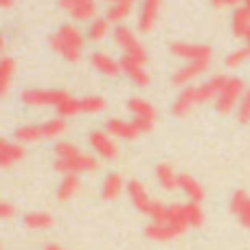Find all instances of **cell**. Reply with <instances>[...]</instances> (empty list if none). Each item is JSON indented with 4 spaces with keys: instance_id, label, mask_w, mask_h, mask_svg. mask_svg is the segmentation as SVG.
<instances>
[{
    "instance_id": "obj_1",
    "label": "cell",
    "mask_w": 250,
    "mask_h": 250,
    "mask_svg": "<svg viewBox=\"0 0 250 250\" xmlns=\"http://www.w3.org/2000/svg\"><path fill=\"white\" fill-rule=\"evenodd\" d=\"M224 82H226V75H213L207 82H198V83H193V86L182 88V92L171 104V114H176V117H187V114L193 108H198V105L215 101L222 86H224Z\"/></svg>"
},
{
    "instance_id": "obj_2",
    "label": "cell",
    "mask_w": 250,
    "mask_h": 250,
    "mask_svg": "<svg viewBox=\"0 0 250 250\" xmlns=\"http://www.w3.org/2000/svg\"><path fill=\"white\" fill-rule=\"evenodd\" d=\"M189 220H187V207L185 204H169L167 215L163 220H151L145 226V235L151 242H171L189 230Z\"/></svg>"
},
{
    "instance_id": "obj_3",
    "label": "cell",
    "mask_w": 250,
    "mask_h": 250,
    "mask_svg": "<svg viewBox=\"0 0 250 250\" xmlns=\"http://www.w3.org/2000/svg\"><path fill=\"white\" fill-rule=\"evenodd\" d=\"M55 169L64 176L68 173H92L99 169V160L97 156H90L86 151H82L75 143L60 141L55 143Z\"/></svg>"
},
{
    "instance_id": "obj_4",
    "label": "cell",
    "mask_w": 250,
    "mask_h": 250,
    "mask_svg": "<svg viewBox=\"0 0 250 250\" xmlns=\"http://www.w3.org/2000/svg\"><path fill=\"white\" fill-rule=\"evenodd\" d=\"M51 48L62 57V60L70 62H79L83 57V48H86V31H82L77 24H66L57 26L51 35Z\"/></svg>"
},
{
    "instance_id": "obj_5",
    "label": "cell",
    "mask_w": 250,
    "mask_h": 250,
    "mask_svg": "<svg viewBox=\"0 0 250 250\" xmlns=\"http://www.w3.org/2000/svg\"><path fill=\"white\" fill-rule=\"evenodd\" d=\"M66 132V119L64 117H55L48 119L44 123H29V125H20L13 132V138L22 145L29 143H40V141H53V138L62 136Z\"/></svg>"
},
{
    "instance_id": "obj_6",
    "label": "cell",
    "mask_w": 250,
    "mask_h": 250,
    "mask_svg": "<svg viewBox=\"0 0 250 250\" xmlns=\"http://www.w3.org/2000/svg\"><path fill=\"white\" fill-rule=\"evenodd\" d=\"M127 195L129 202L134 204L136 211H141L143 215L151 217V220H163L167 215V204H163L160 200H154L149 195V191L145 189V185L138 180H129L127 182Z\"/></svg>"
},
{
    "instance_id": "obj_7",
    "label": "cell",
    "mask_w": 250,
    "mask_h": 250,
    "mask_svg": "<svg viewBox=\"0 0 250 250\" xmlns=\"http://www.w3.org/2000/svg\"><path fill=\"white\" fill-rule=\"evenodd\" d=\"M70 92L60 90V88H26L20 92V101L26 108H60Z\"/></svg>"
},
{
    "instance_id": "obj_8",
    "label": "cell",
    "mask_w": 250,
    "mask_h": 250,
    "mask_svg": "<svg viewBox=\"0 0 250 250\" xmlns=\"http://www.w3.org/2000/svg\"><path fill=\"white\" fill-rule=\"evenodd\" d=\"M246 90H248V88H246V83H244L242 77H226L224 86H222L220 95H217V99H215L217 112H220V114L235 112Z\"/></svg>"
},
{
    "instance_id": "obj_9",
    "label": "cell",
    "mask_w": 250,
    "mask_h": 250,
    "mask_svg": "<svg viewBox=\"0 0 250 250\" xmlns=\"http://www.w3.org/2000/svg\"><path fill=\"white\" fill-rule=\"evenodd\" d=\"M112 40H114V44H117V46L123 51V55L134 57V60L145 62V64H147V48L143 46L141 40H138V35L134 33L129 26L117 24V26H114V31H112Z\"/></svg>"
},
{
    "instance_id": "obj_10",
    "label": "cell",
    "mask_w": 250,
    "mask_h": 250,
    "mask_svg": "<svg viewBox=\"0 0 250 250\" xmlns=\"http://www.w3.org/2000/svg\"><path fill=\"white\" fill-rule=\"evenodd\" d=\"M171 53L185 62H207L208 64L213 60V48L200 42H173Z\"/></svg>"
},
{
    "instance_id": "obj_11",
    "label": "cell",
    "mask_w": 250,
    "mask_h": 250,
    "mask_svg": "<svg viewBox=\"0 0 250 250\" xmlns=\"http://www.w3.org/2000/svg\"><path fill=\"white\" fill-rule=\"evenodd\" d=\"M60 9L68 13L75 22H90L99 13L97 0H60Z\"/></svg>"
},
{
    "instance_id": "obj_12",
    "label": "cell",
    "mask_w": 250,
    "mask_h": 250,
    "mask_svg": "<svg viewBox=\"0 0 250 250\" xmlns=\"http://www.w3.org/2000/svg\"><path fill=\"white\" fill-rule=\"evenodd\" d=\"M88 143H90L95 156L101 160H114L119 156L117 141H114V136H110L105 129H92V132L88 134Z\"/></svg>"
},
{
    "instance_id": "obj_13",
    "label": "cell",
    "mask_w": 250,
    "mask_h": 250,
    "mask_svg": "<svg viewBox=\"0 0 250 250\" xmlns=\"http://www.w3.org/2000/svg\"><path fill=\"white\" fill-rule=\"evenodd\" d=\"M208 64L207 62H185L180 68H176V73L171 75V83L173 86H180V88H187V86H193V83L200 82L204 73H207Z\"/></svg>"
},
{
    "instance_id": "obj_14",
    "label": "cell",
    "mask_w": 250,
    "mask_h": 250,
    "mask_svg": "<svg viewBox=\"0 0 250 250\" xmlns=\"http://www.w3.org/2000/svg\"><path fill=\"white\" fill-rule=\"evenodd\" d=\"M160 9H163V0H141L136 16V26L141 33H149L158 24Z\"/></svg>"
},
{
    "instance_id": "obj_15",
    "label": "cell",
    "mask_w": 250,
    "mask_h": 250,
    "mask_svg": "<svg viewBox=\"0 0 250 250\" xmlns=\"http://www.w3.org/2000/svg\"><path fill=\"white\" fill-rule=\"evenodd\" d=\"M121 73L138 88H147L151 82V75H149V70H147L145 62H138V60L127 57V55L121 57Z\"/></svg>"
},
{
    "instance_id": "obj_16",
    "label": "cell",
    "mask_w": 250,
    "mask_h": 250,
    "mask_svg": "<svg viewBox=\"0 0 250 250\" xmlns=\"http://www.w3.org/2000/svg\"><path fill=\"white\" fill-rule=\"evenodd\" d=\"M105 132L110 134V136L114 138H121V141H134V138H138V134H141V129H138V125L132 121H125V119H119V117H112L105 121Z\"/></svg>"
},
{
    "instance_id": "obj_17",
    "label": "cell",
    "mask_w": 250,
    "mask_h": 250,
    "mask_svg": "<svg viewBox=\"0 0 250 250\" xmlns=\"http://www.w3.org/2000/svg\"><path fill=\"white\" fill-rule=\"evenodd\" d=\"M90 66L104 77H117L121 73V60H114L110 53L105 51H95L90 55Z\"/></svg>"
},
{
    "instance_id": "obj_18",
    "label": "cell",
    "mask_w": 250,
    "mask_h": 250,
    "mask_svg": "<svg viewBox=\"0 0 250 250\" xmlns=\"http://www.w3.org/2000/svg\"><path fill=\"white\" fill-rule=\"evenodd\" d=\"M230 211L244 229H250V193H246L244 189L235 191L230 195Z\"/></svg>"
},
{
    "instance_id": "obj_19",
    "label": "cell",
    "mask_w": 250,
    "mask_h": 250,
    "mask_svg": "<svg viewBox=\"0 0 250 250\" xmlns=\"http://www.w3.org/2000/svg\"><path fill=\"white\" fill-rule=\"evenodd\" d=\"M230 29H233L235 38H239L244 44H250V11L248 7H235L233 16H230Z\"/></svg>"
},
{
    "instance_id": "obj_20",
    "label": "cell",
    "mask_w": 250,
    "mask_h": 250,
    "mask_svg": "<svg viewBox=\"0 0 250 250\" xmlns=\"http://www.w3.org/2000/svg\"><path fill=\"white\" fill-rule=\"evenodd\" d=\"M123 191H127V182H125L123 176L117 173V171L108 173V176L104 178V182H101V198L108 200V202L117 200Z\"/></svg>"
},
{
    "instance_id": "obj_21",
    "label": "cell",
    "mask_w": 250,
    "mask_h": 250,
    "mask_svg": "<svg viewBox=\"0 0 250 250\" xmlns=\"http://www.w3.org/2000/svg\"><path fill=\"white\" fill-rule=\"evenodd\" d=\"M22 158H24V145H22V143L7 141V138L0 143V165H2L4 169L13 167V165L20 163Z\"/></svg>"
},
{
    "instance_id": "obj_22",
    "label": "cell",
    "mask_w": 250,
    "mask_h": 250,
    "mask_svg": "<svg viewBox=\"0 0 250 250\" xmlns=\"http://www.w3.org/2000/svg\"><path fill=\"white\" fill-rule=\"evenodd\" d=\"M127 110L132 112V119H147V121H154V123L158 119L156 105L149 99H143V97H132L127 101Z\"/></svg>"
},
{
    "instance_id": "obj_23",
    "label": "cell",
    "mask_w": 250,
    "mask_h": 250,
    "mask_svg": "<svg viewBox=\"0 0 250 250\" xmlns=\"http://www.w3.org/2000/svg\"><path fill=\"white\" fill-rule=\"evenodd\" d=\"M112 31H114V26H112V22L108 20L105 16H97L95 20H90L88 22V26H86V38L90 40V42H104L108 35H112Z\"/></svg>"
},
{
    "instance_id": "obj_24",
    "label": "cell",
    "mask_w": 250,
    "mask_h": 250,
    "mask_svg": "<svg viewBox=\"0 0 250 250\" xmlns=\"http://www.w3.org/2000/svg\"><path fill=\"white\" fill-rule=\"evenodd\" d=\"M156 182L165 191H176V189H180V173L169 163H160V165H156Z\"/></svg>"
},
{
    "instance_id": "obj_25",
    "label": "cell",
    "mask_w": 250,
    "mask_h": 250,
    "mask_svg": "<svg viewBox=\"0 0 250 250\" xmlns=\"http://www.w3.org/2000/svg\"><path fill=\"white\" fill-rule=\"evenodd\" d=\"M178 191H182L189 202H202L204 200V187L191 173H180V189Z\"/></svg>"
},
{
    "instance_id": "obj_26",
    "label": "cell",
    "mask_w": 250,
    "mask_h": 250,
    "mask_svg": "<svg viewBox=\"0 0 250 250\" xmlns=\"http://www.w3.org/2000/svg\"><path fill=\"white\" fill-rule=\"evenodd\" d=\"M55 224V217L46 211H33L24 215V226L31 230H46Z\"/></svg>"
},
{
    "instance_id": "obj_27",
    "label": "cell",
    "mask_w": 250,
    "mask_h": 250,
    "mask_svg": "<svg viewBox=\"0 0 250 250\" xmlns=\"http://www.w3.org/2000/svg\"><path fill=\"white\" fill-rule=\"evenodd\" d=\"M79 189H82L79 176H75V173H68V176L62 178L60 187H57V198H60L62 202H68L70 198H75V195L79 193Z\"/></svg>"
},
{
    "instance_id": "obj_28",
    "label": "cell",
    "mask_w": 250,
    "mask_h": 250,
    "mask_svg": "<svg viewBox=\"0 0 250 250\" xmlns=\"http://www.w3.org/2000/svg\"><path fill=\"white\" fill-rule=\"evenodd\" d=\"M132 2H117V4H108V11H105V18L112 22L114 26L123 24L129 16H132Z\"/></svg>"
},
{
    "instance_id": "obj_29",
    "label": "cell",
    "mask_w": 250,
    "mask_h": 250,
    "mask_svg": "<svg viewBox=\"0 0 250 250\" xmlns=\"http://www.w3.org/2000/svg\"><path fill=\"white\" fill-rule=\"evenodd\" d=\"M13 73H16V62L11 57H2V62H0V95H7L9 92Z\"/></svg>"
},
{
    "instance_id": "obj_30",
    "label": "cell",
    "mask_w": 250,
    "mask_h": 250,
    "mask_svg": "<svg viewBox=\"0 0 250 250\" xmlns=\"http://www.w3.org/2000/svg\"><path fill=\"white\" fill-rule=\"evenodd\" d=\"M57 114H60V117H64V119L83 114V101H82V97H73V95H70L68 99H66L64 104L57 108Z\"/></svg>"
},
{
    "instance_id": "obj_31",
    "label": "cell",
    "mask_w": 250,
    "mask_h": 250,
    "mask_svg": "<svg viewBox=\"0 0 250 250\" xmlns=\"http://www.w3.org/2000/svg\"><path fill=\"white\" fill-rule=\"evenodd\" d=\"M250 62V44H244V46L235 48V51H230L229 55L224 57V64L229 66V68H237V66L246 64Z\"/></svg>"
},
{
    "instance_id": "obj_32",
    "label": "cell",
    "mask_w": 250,
    "mask_h": 250,
    "mask_svg": "<svg viewBox=\"0 0 250 250\" xmlns=\"http://www.w3.org/2000/svg\"><path fill=\"white\" fill-rule=\"evenodd\" d=\"M185 207H187V220H189V226L191 229H200V226L204 224V211H202V207H200V202H189V200H187Z\"/></svg>"
},
{
    "instance_id": "obj_33",
    "label": "cell",
    "mask_w": 250,
    "mask_h": 250,
    "mask_svg": "<svg viewBox=\"0 0 250 250\" xmlns=\"http://www.w3.org/2000/svg\"><path fill=\"white\" fill-rule=\"evenodd\" d=\"M235 114H237V121L239 123H244V125L250 123V88L244 92V97H242V101H239Z\"/></svg>"
},
{
    "instance_id": "obj_34",
    "label": "cell",
    "mask_w": 250,
    "mask_h": 250,
    "mask_svg": "<svg viewBox=\"0 0 250 250\" xmlns=\"http://www.w3.org/2000/svg\"><path fill=\"white\" fill-rule=\"evenodd\" d=\"M13 215H16V207H13L11 202H7V200H2V202H0V217H2V220H11Z\"/></svg>"
},
{
    "instance_id": "obj_35",
    "label": "cell",
    "mask_w": 250,
    "mask_h": 250,
    "mask_svg": "<svg viewBox=\"0 0 250 250\" xmlns=\"http://www.w3.org/2000/svg\"><path fill=\"white\" fill-rule=\"evenodd\" d=\"M213 7H230V0H211Z\"/></svg>"
},
{
    "instance_id": "obj_36",
    "label": "cell",
    "mask_w": 250,
    "mask_h": 250,
    "mask_svg": "<svg viewBox=\"0 0 250 250\" xmlns=\"http://www.w3.org/2000/svg\"><path fill=\"white\" fill-rule=\"evenodd\" d=\"M13 2H16V0H0V7H2V9H11Z\"/></svg>"
},
{
    "instance_id": "obj_37",
    "label": "cell",
    "mask_w": 250,
    "mask_h": 250,
    "mask_svg": "<svg viewBox=\"0 0 250 250\" xmlns=\"http://www.w3.org/2000/svg\"><path fill=\"white\" fill-rule=\"evenodd\" d=\"M242 4H246V0H230V7H242Z\"/></svg>"
},
{
    "instance_id": "obj_38",
    "label": "cell",
    "mask_w": 250,
    "mask_h": 250,
    "mask_svg": "<svg viewBox=\"0 0 250 250\" xmlns=\"http://www.w3.org/2000/svg\"><path fill=\"white\" fill-rule=\"evenodd\" d=\"M44 250H64V248H62L60 244H48V246L44 248Z\"/></svg>"
},
{
    "instance_id": "obj_39",
    "label": "cell",
    "mask_w": 250,
    "mask_h": 250,
    "mask_svg": "<svg viewBox=\"0 0 250 250\" xmlns=\"http://www.w3.org/2000/svg\"><path fill=\"white\" fill-rule=\"evenodd\" d=\"M108 4H117V2H132L134 4V0H105Z\"/></svg>"
},
{
    "instance_id": "obj_40",
    "label": "cell",
    "mask_w": 250,
    "mask_h": 250,
    "mask_svg": "<svg viewBox=\"0 0 250 250\" xmlns=\"http://www.w3.org/2000/svg\"><path fill=\"white\" fill-rule=\"evenodd\" d=\"M244 7H248V11H250V0H246V4H244Z\"/></svg>"
}]
</instances>
